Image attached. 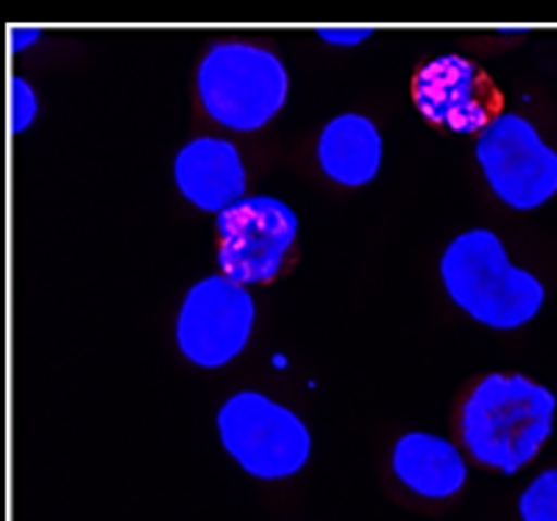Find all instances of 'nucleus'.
<instances>
[{
  "mask_svg": "<svg viewBox=\"0 0 557 521\" xmlns=\"http://www.w3.org/2000/svg\"><path fill=\"white\" fill-rule=\"evenodd\" d=\"M557 396L521 371H491L471 385L457 410V441L482 469L513 477L555 435Z\"/></svg>",
  "mask_w": 557,
  "mask_h": 521,
  "instance_id": "f257e3e1",
  "label": "nucleus"
},
{
  "mask_svg": "<svg viewBox=\"0 0 557 521\" xmlns=\"http://www.w3.org/2000/svg\"><path fill=\"white\" fill-rule=\"evenodd\" d=\"M437 280L451 305L485 330H524L546 307L544 280L513 262L499 232L487 226L462 230L446 243Z\"/></svg>",
  "mask_w": 557,
  "mask_h": 521,
  "instance_id": "f03ea898",
  "label": "nucleus"
},
{
  "mask_svg": "<svg viewBox=\"0 0 557 521\" xmlns=\"http://www.w3.org/2000/svg\"><path fill=\"white\" fill-rule=\"evenodd\" d=\"M201 112L235 134L271 126L290 98V71L273 48L251 39H215L196 64Z\"/></svg>",
  "mask_w": 557,
  "mask_h": 521,
  "instance_id": "7ed1b4c3",
  "label": "nucleus"
},
{
  "mask_svg": "<svg viewBox=\"0 0 557 521\" xmlns=\"http://www.w3.org/2000/svg\"><path fill=\"white\" fill-rule=\"evenodd\" d=\"M221 449L243 474L262 483L293 480L312 458V430L285 401L257 388L228 394L215 413Z\"/></svg>",
  "mask_w": 557,
  "mask_h": 521,
  "instance_id": "20e7f679",
  "label": "nucleus"
},
{
  "mask_svg": "<svg viewBox=\"0 0 557 521\" xmlns=\"http://www.w3.org/2000/svg\"><path fill=\"white\" fill-rule=\"evenodd\" d=\"M474 160L491 196L507 210L539 212L557 198V146L521 112H496L476 134Z\"/></svg>",
  "mask_w": 557,
  "mask_h": 521,
  "instance_id": "39448f33",
  "label": "nucleus"
},
{
  "mask_svg": "<svg viewBox=\"0 0 557 521\" xmlns=\"http://www.w3.org/2000/svg\"><path fill=\"white\" fill-rule=\"evenodd\" d=\"M257 330V299L232 276L207 274L187 287L173 321V340L184 360L221 371L243 357Z\"/></svg>",
  "mask_w": 557,
  "mask_h": 521,
  "instance_id": "423d86ee",
  "label": "nucleus"
},
{
  "mask_svg": "<svg viewBox=\"0 0 557 521\" xmlns=\"http://www.w3.org/2000/svg\"><path fill=\"white\" fill-rule=\"evenodd\" d=\"M301 232L293 203L271 193H246L215 215L218 271L240 285H271L285 271Z\"/></svg>",
  "mask_w": 557,
  "mask_h": 521,
  "instance_id": "0eeeda50",
  "label": "nucleus"
},
{
  "mask_svg": "<svg viewBox=\"0 0 557 521\" xmlns=\"http://www.w3.org/2000/svg\"><path fill=\"white\" fill-rule=\"evenodd\" d=\"M412 107L430 126L457 137H476L494 121L480 64L466 53H437L412 78Z\"/></svg>",
  "mask_w": 557,
  "mask_h": 521,
  "instance_id": "6e6552de",
  "label": "nucleus"
},
{
  "mask_svg": "<svg viewBox=\"0 0 557 521\" xmlns=\"http://www.w3.org/2000/svg\"><path fill=\"white\" fill-rule=\"evenodd\" d=\"M176 193L198 212L218 215L248 193V165L240 146L223 134H198L171 162Z\"/></svg>",
  "mask_w": 557,
  "mask_h": 521,
  "instance_id": "1a4fd4ad",
  "label": "nucleus"
},
{
  "mask_svg": "<svg viewBox=\"0 0 557 521\" xmlns=\"http://www.w3.org/2000/svg\"><path fill=\"white\" fill-rule=\"evenodd\" d=\"M391 471L396 483L418 499L446 503L466 488L471 466L460 441L430 430H410L393 444Z\"/></svg>",
  "mask_w": 557,
  "mask_h": 521,
  "instance_id": "9d476101",
  "label": "nucleus"
},
{
  "mask_svg": "<svg viewBox=\"0 0 557 521\" xmlns=\"http://www.w3.org/2000/svg\"><path fill=\"white\" fill-rule=\"evenodd\" d=\"M315 162L332 185L360 190L376 182L385 165V137L374 117L341 112L318 132Z\"/></svg>",
  "mask_w": 557,
  "mask_h": 521,
  "instance_id": "9b49d317",
  "label": "nucleus"
},
{
  "mask_svg": "<svg viewBox=\"0 0 557 521\" xmlns=\"http://www.w3.org/2000/svg\"><path fill=\"white\" fill-rule=\"evenodd\" d=\"M521 521H557V466L539 471L516 499Z\"/></svg>",
  "mask_w": 557,
  "mask_h": 521,
  "instance_id": "f8f14e48",
  "label": "nucleus"
},
{
  "mask_svg": "<svg viewBox=\"0 0 557 521\" xmlns=\"http://www.w3.org/2000/svg\"><path fill=\"white\" fill-rule=\"evenodd\" d=\"M39 117V92L26 76L9 78V128L14 137L26 134Z\"/></svg>",
  "mask_w": 557,
  "mask_h": 521,
  "instance_id": "ddd939ff",
  "label": "nucleus"
},
{
  "mask_svg": "<svg viewBox=\"0 0 557 521\" xmlns=\"http://www.w3.org/2000/svg\"><path fill=\"white\" fill-rule=\"evenodd\" d=\"M315 37L332 48H360L362 42L374 37L371 26H318Z\"/></svg>",
  "mask_w": 557,
  "mask_h": 521,
  "instance_id": "4468645a",
  "label": "nucleus"
},
{
  "mask_svg": "<svg viewBox=\"0 0 557 521\" xmlns=\"http://www.w3.org/2000/svg\"><path fill=\"white\" fill-rule=\"evenodd\" d=\"M42 39V28L39 26H12L9 28V53H26L32 51L34 45Z\"/></svg>",
  "mask_w": 557,
  "mask_h": 521,
  "instance_id": "2eb2a0df",
  "label": "nucleus"
},
{
  "mask_svg": "<svg viewBox=\"0 0 557 521\" xmlns=\"http://www.w3.org/2000/svg\"><path fill=\"white\" fill-rule=\"evenodd\" d=\"M496 32L499 34H524L527 28L524 26H502V28H496Z\"/></svg>",
  "mask_w": 557,
  "mask_h": 521,
  "instance_id": "dca6fc26",
  "label": "nucleus"
},
{
  "mask_svg": "<svg viewBox=\"0 0 557 521\" xmlns=\"http://www.w3.org/2000/svg\"><path fill=\"white\" fill-rule=\"evenodd\" d=\"M273 365H276V369H285L287 357L285 355H273Z\"/></svg>",
  "mask_w": 557,
  "mask_h": 521,
  "instance_id": "f3484780",
  "label": "nucleus"
}]
</instances>
